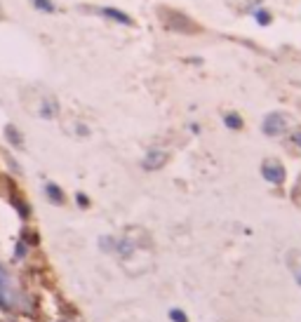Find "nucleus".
Returning a JSON list of instances; mask_svg holds the SVG:
<instances>
[{"mask_svg": "<svg viewBox=\"0 0 301 322\" xmlns=\"http://www.w3.org/2000/svg\"><path fill=\"white\" fill-rule=\"evenodd\" d=\"M160 12V21L162 26L172 31V33H181V36H198L200 33V26L195 24L193 19H188L186 14H181L177 9H169V7H158Z\"/></svg>", "mask_w": 301, "mask_h": 322, "instance_id": "1", "label": "nucleus"}, {"mask_svg": "<svg viewBox=\"0 0 301 322\" xmlns=\"http://www.w3.org/2000/svg\"><path fill=\"white\" fill-rule=\"evenodd\" d=\"M261 129H264V134L268 136H280L287 132V116L283 113H268L264 118V123H261Z\"/></svg>", "mask_w": 301, "mask_h": 322, "instance_id": "2", "label": "nucleus"}, {"mask_svg": "<svg viewBox=\"0 0 301 322\" xmlns=\"http://www.w3.org/2000/svg\"><path fill=\"white\" fill-rule=\"evenodd\" d=\"M261 174H264L266 181H271V184H275V186L285 181V167L275 160H266L264 165H261Z\"/></svg>", "mask_w": 301, "mask_h": 322, "instance_id": "3", "label": "nucleus"}, {"mask_svg": "<svg viewBox=\"0 0 301 322\" xmlns=\"http://www.w3.org/2000/svg\"><path fill=\"white\" fill-rule=\"evenodd\" d=\"M167 153L165 151H160V148H150L149 153H146V158H144V170H160L165 162H167Z\"/></svg>", "mask_w": 301, "mask_h": 322, "instance_id": "4", "label": "nucleus"}, {"mask_svg": "<svg viewBox=\"0 0 301 322\" xmlns=\"http://www.w3.org/2000/svg\"><path fill=\"white\" fill-rule=\"evenodd\" d=\"M99 14H104V17L113 19V21H118V24H125V26H132V19L127 17L125 12H120V9H115V7H101V9H99Z\"/></svg>", "mask_w": 301, "mask_h": 322, "instance_id": "5", "label": "nucleus"}, {"mask_svg": "<svg viewBox=\"0 0 301 322\" xmlns=\"http://www.w3.org/2000/svg\"><path fill=\"white\" fill-rule=\"evenodd\" d=\"M40 118H45V120H52L57 113H59V104L54 101V99H45L43 104H40Z\"/></svg>", "mask_w": 301, "mask_h": 322, "instance_id": "6", "label": "nucleus"}, {"mask_svg": "<svg viewBox=\"0 0 301 322\" xmlns=\"http://www.w3.org/2000/svg\"><path fill=\"white\" fill-rule=\"evenodd\" d=\"M45 193H47V197H50L52 205H64V193L57 184H47V186H45Z\"/></svg>", "mask_w": 301, "mask_h": 322, "instance_id": "7", "label": "nucleus"}, {"mask_svg": "<svg viewBox=\"0 0 301 322\" xmlns=\"http://www.w3.org/2000/svg\"><path fill=\"white\" fill-rule=\"evenodd\" d=\"M5 136L9 139V143H12L14 148H21V146H24V136L19 134V129L14 125H7V127H5Z\"/></svg>", "mask_w": 301, "mask_h": 322, "instance_id": "8", "label": "nucleus"}, {"mask_svg": "<svg viewBox=\"0 0 301 322\" xmlns=\"http://www.w3.org/2000/svg\"><path fill=\"white\" fill-rule=\"evenodd\" d=\"M7 282H9L7 273H5V268L0 266V308H2V306H7V299H5V289H7Z\"/></svg>", "mask_w": 301, "mask_h": 322, "instance_id": "9", "label": "nucleus"}, {"mask_svg": "<svg viewBox=\"0 0 301 322\" xmlns=\"http://www.w3.org/2000/svg\"><path fill=\"white\" fill-rule=\"evenodd\" d=\"M224 123H226V127H230V129H242V118H240L238 113H226V116H224Z\"/></svg>", "mask_w": 301, "mask_h": 322, "instance_id": "10", "label": "nucleus"}, {"mask_svg": "<svg viewBox=\"0 0 301 322\" xmlns=\"http://www.w3.org/2000/svg\"><path fill=\"white\" fill-rule=\"evenodd\" d=\"M33 7L40 9V12H45V14H52L54 12L52 0H33Z\"/></svg>", "mask_w": 301, "mask_h": 322, "instance_id": "11", "label": "nucleus"}, {"mask_svg": "<svg viewBox=\"0 0 301 322\" xmlns=\"http://www.w3.org/2000/svg\"><path fill=\"white\" fill-rule=\"evenodd\" d=\"M169 320H174V322H188V318L181 313L179 308H172V311H169Z\"/></svg>", "mask_w": 301, "mask_h": 322, "instance_id": "12", "label": "nucleus"}, {"mask_svg": "<svg viewBox=\"0 0 301 322\" xmlns=\"http://www.w3.org/2000/svg\"><path fill=\"white\" fill-rule=\"evenodd\" d=\"M254 14H257V21H259V24H271V14H268L266 9H257Z\"/></svg>", "mask_w": 301, "mask_h": 322, "instance_id": "13", "label": "nucleus"}, {"mask_svg": "<svg viewBox=\"0 0 301 322\" xmlns=\"http://www.w3.org/2000/svg\"><path fill=\"white\" fill-rule=\"evenodd\" d=\"M292 143L297 146V148H301V127H297L292 132Z\"/></svg>", "mask_w": 301, "mask_h": 322, "instance_id": "14", "label": "nucleus"}, {"mask_svg": "<svg viewBox=\"0 0 301 322\" xmlns=\"http://www.w3.org/2000/svg\"><path fill=\"white\" fill-rule=\"evenodd\" d=\"M14 257H17L19 261L26 257V245H24V242H19V245H17V254H14Z\"/></svg>", "mask_w": 301, "mask_h": 322, "instance_id": "15", "label": "nucleus"}, {"mask_svg": "<svg viewBox=\"0 0 301 322\" xmlns=\"http://www.w3.org/2000/svg\"><path fill=\"white\" fill-rule=\"evenodd\" d=\"M75 197H78V205H80V207H87V205H89L87 195H82V193H78V195H75Z\"/></svg>", "mask_w": 301, "mask_h": 322, "instance_id": "16", "label": "nucleus"}, {"mask_svg": "<svg viewBox=\"0 0 301 322\" xmlns=\"http://www.w3.org/2000/svg\"><path fill=\"white\" fill-rule=\"evenodd\" d=\"M297 282H299V285H301V273H299V275H297Z\"/></svg>", "mask_w": 301, "mask_h": 322, "instance_id": "17", "label": "nucleus"}]
</instances>
